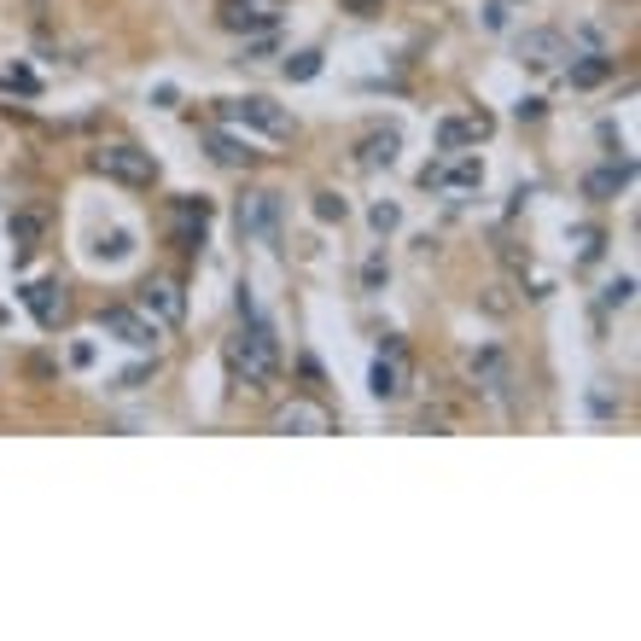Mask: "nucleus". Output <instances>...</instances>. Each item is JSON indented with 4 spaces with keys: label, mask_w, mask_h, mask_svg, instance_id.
<instances>
[{
    "label": "nucleus",
    "mask_w": 641,
    "mask_h": 641,
    "mask_svg": "<svg viewBox=\"0 0 641 641\" xmlns=\"http://www.w3.org/2000/svg\"><path fill=\"white\" fill-rule=\"evenodd\" d=\"M94 169H100L105 181H123V187H152V152H140V146H100L94 152Z\"/></svg>",
    "instance_id": "3"
},
{
    "label": "nucleus",
    "mask_w": 641,
    "mask_h": 641,
    "mask_svg": "<svg viewBox=\"0 0 641 641\" xmlns=\"http://www.w3.org/2000/svg\"><path fill=\"white\" fill-rule=\"evenodd\" d=\"M274 432H298V438H321V432H333V408L315 403V397H292V403L274 408Z\"/></svg>",
    "instance_id": "8"
},
{
    "label": "nucleus",
    "mask_w": 641,
    "mask_h": 641,
    "mask_svg": "<svg viewBox=\"0 0 641 641\" xmlns=\"http://www.w3.org/2000/svg\"><path fill=\"white\" fill-rule=\"evenodd\" d=\"M362 280H368V292H373V286H379V280H385V257H373L368 269H362Z\"/></svg>",
    "instance_id": "27"
},
{
    "label": "nucleus",
    "mask_w": 641,
    "mask_h": 641,
    "mask_svg": "<svg viewBox=\"0 0 641 641\" xmlns=\"http://www.w3.org/2000/svg\"><path fill=\"white\" fill-rule=\"evenodd\" d=\"M140 315H152L158 327H181V315H187V298H181V286L164 280V274H152L146 286H140Z\"/></svg>",
    "instance_id": "9"
},
{
    "label": "nucleus",
    "mask_w": 641,
    "mask_h": 641,
    "mask_svg": "<svg viewBox=\"0 0 641 641\" xmlns=\"http://www.w3.org/2000/svg\"><path fill=\"white\" fill-rule=\"evenodd\" d=\"M338 6H350V12H356V18H373V12H379V6H385V0H338Z\"/></svg>",
    "instance_id": "26"
},
{
    "label": "nucleus",
    "mask_w": 641,
    "mask_h": 641,
    "mask_svg": "<svg viewBox=\"0 0 641 641\" xmlns=\"http://www.w3.org/2000/svg\"><path fill=\"white\" fill-rule=\"evenodd\" d=\"M478 181H484V164L467 158V152H449L443 164L420 169V187H426V193H467V187H478Z\"/></svg>",
    "instance_id": "7"
},
{
    "label": "nucleus",
    "mask_w": 641,
    "mask_h": 641,
    "mask_svg": "<svg viewBox=\"0 0 641 641\" xmlns=\"http://www.w3.org/2000/svg\"><path fill=\"white\" fill-rule=\"evenodd\" d=\"M368 385H373V397H379V403H397V397L408 391V362H403V350H397V344H391V356H379V362H373Z\"/></svg>",
    "instance_id": "11"
},
{
    "label": "nucleus",
    "mask_w": 641,
    "mask_h": 641,
    "mask_svg": "<svg viewBox=\"0 0 641 641\" xmlns=\"http://www.w3.org/2000/svg\"><path fill=\"white\" fill-rule=\"evenodd\" d=\"M204 146H210V158H216V164H222V169H245V164H251V158H257V152H251L245 140L222 135V129H210V135H204Z\"/></svg>",
    "instance_id": "15"
},
{
    "label": "nucleus",
    "mask_w": 641,
    "mask_h": 641,
    "mask_svg": "<svg viewBox=\"0 0 641 641\" xmlns=\"http://www.w3.org/2000/svg\"><path fill=\"white\" fill-rule=\"evenodd\" d=\"M397 146H403V135H397V129H373V135L356 146V169H385V164H397Z\"/></svg>",
    "instance_id": "12"
},
{
    "label": "nucleus",
    "mask_w": 641,
    "mask_h": 641,
    "mask_svg": "<svg viewBox=\"0 0 641 641\" xmlns=\"http://www.w3.org/2000/svg\"><path fill=\"white\" fill-rule=\"evenodd\" d=\"M630 175H636V169H630V164L595 169V175H589V181H583V193H589V199H595V204H607V199H618V193H624V187H630Z\"/></svg>",
    "instance_id": "14"
},
{
    "label": "nucleus",
    "mask_w": 641,
    "mask_h": 641,
    "mask_svg": "<svg viewBox=\"0 0 641 641\" xmlns=\"http://www.w3.org/2000/svg\"><path fill=\"white\" fill-rule=\"evenodd\" d=\"M315 216L321 222H344V199L338 193H315Z\"/></svg>",
    "instance_id": "21"
},
{
    "label": "nucleus",
    "mask_w": 641,
    "mask_h": 641,
    "mask_svg": "<svg viewBox=\"0 0 641 641\" xmlns=\"http://www.w3.org/2000/svg\"><path fill=\"white\" fill-rule=\"evenodd\" d=\"M234 373L251 385V391H263L274 373H280V338L274 327L257 315V304L239 292V338H234Z\"/></svg>",
    "instance_id": "1"
},
{
    "label": "nucleus",
    "mask_w": 641,
    "mask_h": 641,
    "mask_svg": "<svg viewBox=\"0 0 641 641\" xmlns=\"http://www.w3.org/2000/svg\"><path fill=\"white\" fill-rule=\"evenodd\" d=\"M6 234H12V245H18V251H30L35 239L47 234V216H41V210H18V216L6 222Z\"/></svg>",
    "instance_id": "18"
},
{
    "label": "nucleus",
    "mask_w": 641,
    "mask_h": 641,
    "mask_svg": "<svg viewBox=\"0 0 641 641\" xmlns=\"http://www.w3.org/2000/svg\"><path fill=\"white\" fill-rule=\"evenodd\" d=\"M572 245H577V257H595L601 251V228H572Z\"/></svg>",
    "instance_id": "22"
},
{
    "label": "nucleus",
    "mask_w": 641,
    "mask_h": 641,
    "mask_svg": "<svg viewBox=\"0 0 641 641\" xmlns=\"http://www.w3.org/2000/svg\"><path fill=\"white\" fill-rule=\"evenodd\" d=\"M24 304L35 309V321H41V327L65 321V292H59V286H47V280H35V286H24Z\"/></svg>",
    "instance_id": "13"
},
{
    "label": "nucleus",
    "mask_w": 641,
    "mask_h": 641,
    "mask_svg": "<svg viewBox=\"0 0 641 641\" xmlns=\"http://www.w3.org/2000/svg\"><path fill=\"white\" fill-rule=\"evenodd\" d=\"M94 257H129V234H111L94 245Z\"/></svg>",
    "instance_id": "23"
},
{
    "label": "nucleus",
    "mask_w": 641,
    "mask_h": 641,
    "mask_svg": "<svg viewBox=\"0 0 641 641\" xmlns=\"http://www.w3.org/2000/svg\"><path fill=\"white\" fill-rule=\"evenodd\" d=\"M315 70H321V53H292V59H286V76H292V82H309Z\"/></svg>",
    "instance_id": "20"
},
{
    "label": "nucleus",
    "mask_w": 641,
    "mask_h": 641,
    "mask_svg": "<svg viewBox=\"0 0 641 641\" xmlns=\"http://www.w3.org/2000/svg\"><path fill=\"white\" fill-rule=\"evenodd\" d=\"M607 70H612L607 53H589L583 65H566V76H572V88H595V82H607Z\"/></svg>",
    "instance_id": "19"
},
{
    "label": "nucleus",
    "mask_w": 641,
    "mask_h": 641,
    "mask_svg": "<svg viewBox=\"0 0 641 641\" xmlns=\"http://www.w3.org/2000/svg\"><path fill=\"white\" fill-rule=\"evenodd\" d=\"M630 292H636V280L624 274V280H612V286H607V304H618V309H624V304H630Z\"/></svg>",
    "instance_id": "24"
},
{
    "label": "nucleus",
    "mask_w": 641,
    "mask_h": 641,
    "mask_svg": "<svg viewBox=\"0 0 641 641\" xmlns=\"http://www.w3.org/2000/svg\"><path fill=\"white\" fill-rule=\"evenodd\" d=\"M222 111H228V123H239V129H257V135H274V140L292 135V111H286V105H274L269 94H245V100H228Z\"/></svg>",
    "instance_id": "2"
},
{
    "label": "nucleus",
    "mask_w": 641,
    "mask_h": 641,
    "mask_svg": "<svg viewBox=\"0 0 641 641\" xmlns=\"http://www.w3.org/2000/svg\"><path fill=\"white\" fill-rule=\"evenodd\" d=\"M373 228L391 234V228H397V204H379V210H373Z\"/></svg>",
    "instance_id": "25"
},
{
    "label": "nucleus",
    "mask_w": 641,
    "mask_h": 641,
    "mask_svg": "<svg viewBox=\"0 0 641 641\" xmlns=\"http://www.w3.org/2000/svg\"><path fill=\"white\" fill-rule=\"evenodd\" d=\"M222 24H228V30H269L274 12L269 6H251V0H228V6H222Z\"/></svg>",
    "instance_id": "16"
},
{
    "label": "nucleus",
    "mask_w": 641,
    "mask_h": 641,
    "mask_svg": "<svg viewBox=\"0 0 641 641\" xmlns=\"http://www.w3.org/2000/svg\"><path fill=\"white\" fill-rule=\"evenodd\" d=\"M100 333L117 338V344H129V350H158V338H164V327L152 321V315H140V309L117 304L100 315Z\"/></svg>",
    "instance_id": "6"
},
{
    "label": "nucleus",
    "mask_w": 641,
    "mask_h": 641,
    "mask_svg": "<svg viewBox=\"0 0 641 641\" xmlns=\"http://www.w3.org/2000/svg\"><path fill=\"white\" fill-rule=\"evenodd\" d=\"M473 373L484 379V391H490V397H507V356H502V350H478Z\"/></svg>",
    "instance_id": "17"
},
{
    "label": "nucleus",
    "mask_w": 641,
    "mask_h": 641,
    "mask_svg": "<svg viewBox=\"0 0 641 641\" xmlns=\"http://www.w3.org/2000/svg\"><path fill=\"white\" fill-rule=\"evenodd\" d=\"M280 193H269V187H251L245 199H239V234L245 239H263V245H274L280 239Z\"/></svg>",
    "instance_id": "5"
},
{
    "label": "nucleus",
    "mask_w": 641,
    "mask_h": 641,
    "mask_svg": "<svg viewBox=\"0 0 641 641\" xmlns=\"http://www.w3.org/2000/svg\"><path fill=\"white\" fill-rule=\"evenodd\" d=\"M496 135V123L484 117V111H473V117H449V123H438V146L443 152H461V146H478V140Z\"/></svg>",
    "instance_id": "10"
},
{
    "label": "nucleus",
    "mask_w": 641,
    "mask_h": 641,
    "mask_svg": "<svg viewBox=\"0 0 641 641\" xmlns=\"http://www.w3.org/2000/svg\"><path fill=\"white\" fill-rule=\"evenodd\" d=\"M566 59H572V41L560 30H525L519 35V65L537 70V76H554V70H566Z\"/></svg>",
    "instance_id": "4"
}]
</instances>
